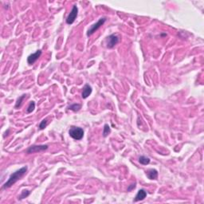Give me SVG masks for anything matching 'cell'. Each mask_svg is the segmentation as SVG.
I'll return each instance as SVG.
<instances>
[{
    "instance_id": "obj_1",
    "label": "cell",
    "mask_w": 204,
    "mask_h": 204,
    "mask_svg": "<svg viewBox=\"0 0 204 204\" xmlns=\"http://www.w3.org/2000/svg\"><path fill=\"white\" fill-rule=\"evenodd\" d=\"M27 170H28V167L27 166L20 168L19 170H17L16 172H15L14 173L10 175V177L8 179V180L7 182L3 184V189H7V188H9L12 185H14L15 183H17L19 180H21L25 175L27 174Z\"/></svg>"
},
{
    "instance_id": "obj_2",
    "label": "cell",
    "mask_w": 204,
    "mask_h": 204,
    "mask_svg": "<svg viewBox=\"0 0 204 204\" xmlns=\"http://www.w3.org/2000/svg\"><path fill=\"white\" fill-rule=\"evenodd\" d=\"M69 134L74 140H81L84 136V130L81 128L73 126L69 130Z\"/></svg>"
},
{
    "instance_id": "obj_3",
    "label": "cell",
    "mask_w": 204,
    "mask_h": 204,
    "mask_svg": "<svg viewBox=\"0 0 204 204\" xmlns=\"http://www.w3.org/2000/svg\"><path fill=\"white\" fill-rule=\"evenodd\" d=\"M105 22L106 18H100L96 23H94V25H92L91 27H89V30L87 31V36H91L93 34H94V33L96 32V30H98L99 29L105 24Z\"/></svg>"
},
{
    "instance_id": "obj_4",
    "label": "cell",
    "mask_w": 204,
    "mask_h": 204,
    "mask_svg": "<svg viewBox=\"0 0 204 204\" xmlns=\"http://www.w3.org/2000/svg\"><path fill=\"white\" fill-rule=\"evenodd\" d=\"M120 38L116 35H111L106 38V46L108 49H113L116 45L119 43Z\"/></svg>"
},
{
    "instance_id": "obj_5",
    "label": "cell",
    "mask_w": 204,
    "mask_h": 204,
    "mask_svg": "<svg viewBox=\"0 0 204 204\" xmlns=\"http://www.w3.org/2000/svg\"><path fill=\"white\" fill-rule=\"evenodd\" d=\"M48 145L43 144V145H32L29 148H27V154H33V153L36 152H41L43 151H46L48 148Z\"/></svg>"
},
{
    "instance_id": "obj_6",
    "label": "cell",
    "mask_w": 204,
    "mask_h": 204,
    "mask_svg": "<svg viewBox=\"0 0 204 204\" xmlns=\"http://www.w3.org/2000/svg\"><path fill=\"white\" fill-rule=\"evenodd\" d=\"M77 14H78V8L77 6H74L72 8V10L68 15L66 18V23L69 25L73 24L75 22V19L77 17Z\"/></svg>"
},
{
    "instance_id": "obj_7",
    "label": "cell",
    "mask_w": 204,
    "mask_h": 204,
    "mask_svg": "<svg viewBox=\"0 0 204 204\" xmlns=\"http://www.w3.org/2000/svg\"><path fill=\"white\" fill-rule=\"evenodd\" d=\"M42 50L41 49H38L37 51L34 53V54H30V56L27 57V63L31 66V65H34L35 62H37L38 58H39L41 55H42Z\"/></svg>"
},
{
    "instance_id": "obj_8",
    "label": "cell",
    "mask_w": 204,
    "mask_h": 204,
    "mask_svg": "<svg viewBox=\"0 0 204 204\" xmlns=\"http://www.w3.org/2000/svg\"><path fill=\"white\" fill-rule=\"evenodd\" d=\"M92 87L89 85H87L86 84L84 86L83 89H82V94H81V96L83 99H86L88 96L92 94Z\"/></svg>"
},
{
    "instance_id": "obj_9",
    "label": "cell",
    "mask_w": 204,
    "mask_h": 204,
    "mask_svg": "<svg viewBox=\"0 0 204 204\" xmlns=\"http://www.w3.org/2000/svg\"><path fill=\"white\" fill-rule=\"evenodd\" d=\"M147 196V192L144 189H140L139 190V191L137 192V194L135 196V199L133 201L134 202H139V201H142L144 199L146 198Z\"/></svg>"
},
{
    "instance_id": "obj_10",
    "label": "cell",
    "mask_w": 204,
    "mask_h": 204,
    "mask_svg": "<svg viewBox=\"0 0 204 204\" xmlns=\"http://www.w3.org/2000/svg\"><path fill=\"white\" fill-rule=\"evenodd\" d=\"M146 175L147 177L151 180H157L158 178V172L155 169H150L146 172Z\"/></svg>"
},
{
    "instance_id": "obj_11",
    "label": "cell",
    "mask_w": 204,
    "mask_h": 204,
    "mask_svg": "<svg viewBox=\"0 0 204 204\" xmlns=\"http://www.w3.org/2000/svg\"><path fill=\"white\" fill-rule=\"evenodd\" d=\"M26 96H27V95H26V94H23V95H22V96H19V97L18 98L17 101H16V104H15V108H18L21 107L22 103V101L26 98Z\"/></svg>"
},
{
    "instance_id": "obj_12",
    "label": "cell",
    "mask_w": 204,
    "mask_h": 204,
    "mask_svg": "<svg viewBox=\"0 0 204 204\" xmlns=\"http://www.w3.org/2000/svg\"><path fill=\"white\" fill-rule=\"evenodd\" d=\"M139 162L143 165H147L150 163V159L148 157H146V156L142 155V156H140V157L139 158Z\"/></svg>"
},
{
    "instance_id": "obj_13",
    "label": "cell",
    "mask_w": 204,
    "mask_h": 204,
    "mask_svg": "<svg viewBox=\"0 0 204 204\" xmlns=\"http://www.w3.org/2000/svg\"><path fill=\"white\" fill-rule=\"evenodd\" d=\"M30 191H29V190H23L22 191V193H21V194H20L19 196H18V199H19V200H22V199H25V198H27V197H28L29 195H30Z\"/></svg>"
},
{
    "instance_id": "obj_14",
    "label": "cell",
    "mask_w": 204,
    "mask_h": 204,
    "mask_svg": "<svg viewBox=\"0 0 204 204\" xmlns=\"http://www.w3.org/2000/svg\"><path fill=\"white\" fill-rule=\"evenodd\" d=\"M81 108V105H80V104H74V105H71L70 106H69V109L74 111V112H78Z\"/></svg>"
},
{
    "instance_id": "obj_15",
    "label": "cell",
    "mask_w": 204,
    "mask_h": 204,
    "mask_svg": "<svg viewBox=\"0 0 204 204\" xmlns=\"http://www.w3.org/2000/svg\"><path fill=\"white\" fill-rule=\"evenodd\" d=\"M111 133L110 127L108 124H105L104 126V130H103V136L104 137H107L108 136V134Z\"/></svg>"
},
{
    "instance_id": "obj_16",
    "label": "cell",
    "mask_w": 204,
    "mask_h": 204,
    "mask_svg": "<svg viewBox=\"0 0 204 204\" xmlns=\"http://www.w3.org/2000/svg\"><path fill=\"white\" fill-rule=\"evenodd\" d=\"M47 125H48V119H44L43 121H41L38 128H39L40 130H43V129L46 128Z\"/></svg>"
},
{
    "instance_id": "obj_17",
    "label": "cell",
    "mask_w": 204,
    "mask_h": 204,
    "mask_svg": "<svg viewBox=\"0 0 204 204\" xmlns=\"http://www.w3.org/2000/svg\"><path fill=\"white\" fill-rule=\"evenodd\" d=\"M35 101H30V105L28 106V108L27 109V113H31L33 111L35 110Z\"/></svg>"
},
{
    "instance_id": "obj_18",
    "label": "cell",
    "mask_w": 204,
    "mask_h": 204,
    "mask_svg": "<svg viewBox=\"0 0 204 204\" xmlns=\"http://www.w3.org/2000/svg\"><path fill=\"white\" fill-rule=\"evenodd\" d=\"M136 187V183H133V184H131L129 187H128V191H133V189H135Z\"/></svg>"
}]
</instances>
